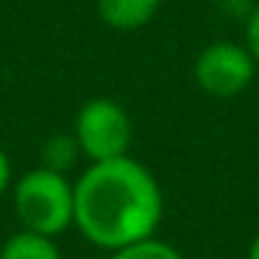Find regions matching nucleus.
<instances>
[{"label":"nucleus","mask_w":259,"mask_h":259,"mask_svg":"<svg viewBox=\"0 0 259 259\" xmlns=\"http://www.w3.org/2000/svg\"><path fill=\"white\" fill-rule=\"evenodd\" d=\"M214 3H218V9L226 17L242 20V23H245V20L251 17V12L256 9V0H214Z\"/></svg>","instance_id":"obj_9"},{"label":"nucleus","mask_w":259,"mask_h":259,"mask_svg":"<svg viewBox=\"0 0 259 259\" xmlns=\"http://www.w3.org/2000/svg\"><path fill=\"white\" fill-rule=\"evenodd\" d=\"M109 259H184V256L179 253L176 245H170V242L159 240L153 234V237H145L140 242H131V245H123L117 251H112Z\"/></svg>","instance_id":"obj_8"},{"label":"nucleus","mask_w":259,"mask_h":259,"mask_svg":"<svg viewBox=\"0 0 259 259\" xmlns=\"http://www.w3.org/2000/svg\"><path fill=\"white\" fill-rule=\"evenodd\" d=\"M73 134L87 162H106L128 153L134 125L123 103L112 98H90L75 114Z\"/></svg>","instance_id":"obj_3"},{"label":"nucleus","mask_w":259,"mask_h":259,"mask_svg":"<svg viewBox=\"0 0 259 259\" xmlns=\"http://www.w3.org/2000/svg\"><path fill=\"white\" fill-rule=\"evenodd\" d=\"M73 226L90 245L109 253L153 237L164 214L156 176L128 153L90 162L73 181Z\"/></svg>","instance_id":"obj_1"},{"label":"nucleus","mask_w":259,"mask_h":259,"mask_svg":"<svg viewBox=\"0 0 259 259\" xmlns=\"http://www.w3.org/2000/svg\"><path fill=\"white\" fill-rule=\"evenodd\" d=\"M245 259H259V234L251 240V245H248V253H245Z\"/></svg>","instance_id":"obj_12"},{"label":"nucleus","mask_w":259,"mask_h":259,"mask_svg":"<svg viewBox=\"0 0 259 259\" xmlns=\"http://www.w3.org/2000/svg\"><path fill=\"white\" fill-rule=\"evenodd\" d=\"M81 159L84 156H81V148L73 131H56L39 145V164L48 170H56V173L67 176Z\"/></svg>","instance_id":"obj_7"},{"label":"nucleus","mask_w":259,"mask_h":259,"mask_svg":"<svg viewBox=\"0 0 259 259\" xmlns=\"http://www.w3.org/2000/svg\"><path fill=\"white\" fill-rule=\"evenodd\" d=\"M0 259H64L56 237L20 229L0 245Z\"/></svg>","instance_id":"obj_6"},{"label":"nucleus","mask_w":259,"mask_h":259,"mask_svg":"<svg viewBox=\"0 0 259 259\" xmlns=\"http://www.w3.org/2000/svg\"><path fill=\"white\" fill-rule=\"evenodd\" d=\"M162 0H95L98 17L114 31H140L156 17Z\"/></svg>","instance_id":"obj_5"},{"label":"nucleus","mask_w":259,"mask_h":259,"mask_svg":"<svg viewBox=\"0 0 259 259\" xmlns=\"http://www.w3.org/2000/svg\"><path fill=\"white\" fill-rule=\"evenodd\" d=\"M12 206L20 229L59 237L73 229L75 198L73 181L48 167H31L12 184Z\"/></svg>","instance_id":"obj_2"},{"label":"nucleus","mask_w":259,"mask_h":259,"mask_svg":"<svg viewBox=\"0 0 259 259\" xmlns=\"http://www.w3.org/2000/svg\"><path fill=\"white\" fill-rule=\"evenodd\" d=\"M14 184V167H12V159H9V153L0 148V198L6 195L9 190H12Z\"/></svg>","instance_id":"obj_11"},{"label":"nucleus","mask_w":259,"mask_h":259,"mask_svg":"<svg viewBox=\"0 0 259 259\" xmlns=\"http://www.w3.org/2000/svg\"><path fill=\"white\" fill-rule=\"evenodd\" d=\"M242 45L248 48L251 59L256 62V67H259V3H256V9L251 12V17L245 20V42H242Z\"/></svg>","instance_id":"obj_10"},{"label":"nucleus","mask_w":259,"mask_h":259,"mask_svg":"<svg viewBox=\"0 0 259 259\" xmlns=\"http://www.w3.org/2000/svg\"><path fill=\"white\" fill-rule=\"evenodd\" d=\"M256 70L259 67L245 45L231 39H218L198 53L192 75H195V84L206 95L229 101V98L242 95L251 87Z\"/></svg>","instance_id":"obj_4"}]
</instances>
